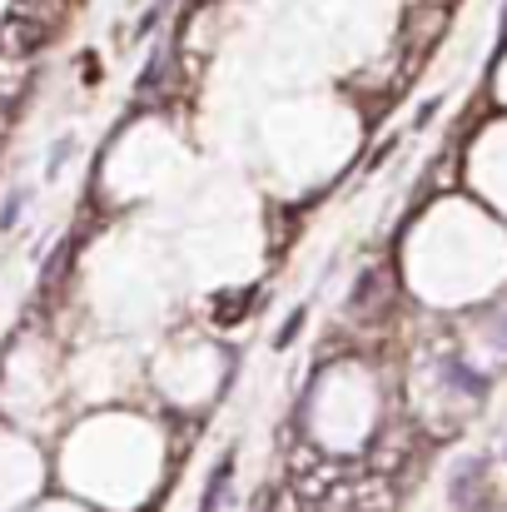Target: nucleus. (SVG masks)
<instances>
[{
	"label": "nucleus",
	"instance_id": "1",
	"mask_svg": "<svg viewBox=\"0 0 507 512\" xmlns=\"http://www.w3.org/2000/svg\"><path fill=\"white\" fill-rule=\"evenodd\" d=\"M393 508V483L388 478H363V483H353V493H348V512H388Z\"/></svg>",
	"mask_w": 507,
	"mask_h": 512
},
{
	"label": "nucleus",
	"instance_id": "3",
	"mask_svg": "<svg viewBox=\"0 0 507 512\" xmlns=\"http://www.w3.org/2000/svg\"><path fill=\"white\" fill-rule=\"evenodd\" d=\"M304 493L299 488H284V493H274V503H269V512H304Z\"/></svg>",
	"mask_w": 507,
	"mask_h": 512
},
{
	"label": "nucleus",
	"instance_id": "5",
	"mask_svg": "<svg viewBox=\"0 0 507 512\" xmlns=\"http://www.w3.org/2000/svg\"><path fill=\"white\" fill-rule=\"evenodd\" d=\"M299 324H304V309H294V314H289V319H284V329H279V348H284V343H294V334H299Z\"/></svg>",
	"mask_w": 507,
	"mask_h": 512
},
{
	"label": "nucleus",
	"instance_id": "6",
	"mask_svg": "<svg viewBox=\"0 0 507 512\" xmlns=\"http://www.w3.org/2000/svg\"><path fill=\"white\" fill-rule=\"evenodd\" d=\"M20 204H25V199H20V194H10V199H5V219H0V224H5V229H10V224H15V214H20Z\"/></svg>",
	"mask_w": 507,
	"mask_h": 512
},
{
	"label": "nucleus",
	"instance_id": "4",
	"mask_svg": "<svg viewBox=\"0 0 507 512\" xmlns=\"http://www.w3.org/2000/svg\"><path fill=\"white\" fill-rule=\"evenodd\" d=\"M249 299H254V289H244V294H239V304H219V324H229V319H244Z\"/></svg>",
	"mask_w": 507,
	"mask_h": 512
},
{
	"label": "nucleus",
	"instance_id": "2",
	"mask_svg": "<svg viewBox=\"0 0 507 512\" xmlns=\"http://www.w3.org/2000/svg\"><path fill=\"white\" fill-rule=\"evenodd\" d=\"M229 473H234V453H229V458H224V463H219V468L209 473V488H204V508H199V512H214V508H219V493H224Z\"/></svg>",
	"mask_w": 507,
	"mask_h": 512
}]
</instances>
